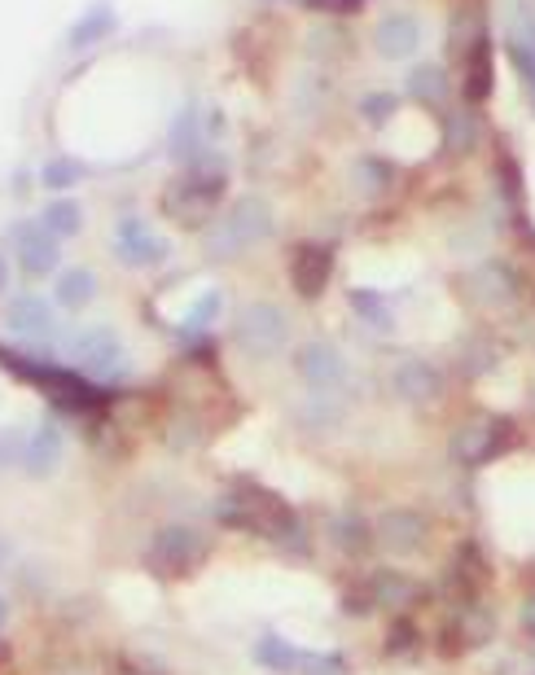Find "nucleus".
Masks as SVG:
<instances>
[{"mask_svg": "<svg viewBox=\"0 0 535 675\" xmlns=\"http://www.w3.org/2000/svg\"><path fill=\"white\" fill-rule=\"evenodd\" d=\"M4 618H9V605H4V597H0V623H4Z\"/></svg>", "mask_w": 535, "mask_h": 675, "instance_id": "43", "label": "nucleus"}, {"mask_svg": "<svg viewBox=\"0 0 535 675\" xmlns=\"http://www.w3.org/2000/svg\"><path fill=\"white\" fill-rule=\"evenodd\" d=\"M232 338L246 356H277L290 347V316L277 307V302L259 299V302H246L237 311V325H232Z\"/></svg>", "mask_w": 535, "mask_h": 675, "instance_id": "4", "label": "nucleus"}, {"mask_svg": "<svg viewBox=\"0 0 535 675\" xmlns=\"http://www.w3.org/2000/svg\"><path fill=\"white\" fill-rule=\"evenodd\" d=\"M374 49L386 62H404L422 49V22L413 13H386L383 22L374 27Z\"/></svg>", "mask_w": 535, "mask_h": 675, "instance_id": "12", "label": "nucleus"}, {"mask_svg": "<svg viewBox=\"0 0 535 675\" xmlns=\"http://www.w3.org/2000/svg\"><path fill=\"white\" fill-rule=\"evenodd\" d=\"M457 627H460V645H469V649L487 645V641H492V632H496L492 609H483V605H469V609L457 618Z\"/></svg>", "mask_w": 535, "mask_h": 675, "instance_id": "30", "label": "nucleus"}, {"mask_svg": "<svg viewBox=\"0 0 535 675\" xmlns=\"http://www.w3.org/2000/svg\"><path fill=\"white\" fill-rule=\"evenodd\" d=\"M304 9L311 13H329V18H351L365 9V0H304Z\"/></svg>", "mask_w": 535, "mask_h": 675, "instance_id": "36", "label": "nucleus"}, {"mask_svg": "<svg viewBox=\"0 0 535 675\" xmlns=\"http://www.w3.org/2000/svg\"><path fill=\"white\" fill-rule=\"evenodd\" d=\"M343 672H347L343 654H311V649H307L304 675H343Z\"/></svg>", "mask_w": 535, "mask_h": 675, "instance_id": "35", "label": "nucleus"}, {"mask_svg": "<svg viewBox=\"0 0 535 675\" xmlns=\"http://www.w3.org/2000/svg\"><path fill=\"white\" fill-rule=\"evenodd\" d=\"M88 176V167L76 162V158H53V162H44L40 167V185L44 189H53V193H67L71 185H79Z\"/></svg>", "mask_w": 535, "mask_h": 675, "instance_id": "29", "label": "nucleus"}, {"mask_svg": "<svg viewBox=\"0 0 535 675\" xmlns=\"http://www.w3.org/2000/svg\"><path fill=\"white\" fill-rule=\"evenodd\" d=\"M97 295V272L92 268H67V272H58V286H53V302L58 307H67V311H76L83 302H92Z\"/></svg>", "mask_w": 535, "mask_h": 675, "instance_id": "22", "label": "nucleus"}, {"mask_svg": "<svg viewBox=\"0 0 535 675\" xmlns=\"http://www.w3.org/2000/svg\"><path fill=\"white\" fill-rule=\"evenodd\" d=\"M110 31H115V9H110L106 0H97L92 9H83L76 18V27L67 31V44L79 53V49H92L97 40H106Z\"/></svg>", "mask_w": 535, "mask_h": 675, "instance_id": "20", "label": "nucleus"}, {"mask_svg": "<svg viewBox=\"0 0 535 675\" xmlns=\"http://www.w3.org/2000/svg\"><path fill=\"white\" fill-rule=\"evenodd\" d=\"M22 456H27V439L18 430H0V469H9Z\"/></svg>", "mask_w": 535, "mask_h": 675, "instance_id": "38", "label": "nucleus"}, {"mask_svg": "<svg viewBox=\"0 0 535 675\" xmlns=\"http://www.w3.org/2000/svg\"><path fill=\"white\" fill-rule=\"evenodd\" d=\"M220 307H225V295H220V290H207L202 299H198V302H194V307H189V316H185V325H180V334H185V338H189V334H198L202 325H211V320L220 316Z\"/></svg>", "mask_w": 535, "mask_h": 675, "instance_id": "33", "label": "nucleus"}, {"mask_svg": "<svg viewBox=\"0 0 535 675\" xmlns=\"http://www.w3.org/2000/svg\"><path fill=\"white\" fill-rule=\"evenodd\" d=\"M9 237H13V250H18V268L27 272V277H49L53 268H58V259H62V250H58V237L49 232V228L40 225H13L9 228Z\"/></svg>", "mask_w": 535, "mask_h": 675, "instance_id": "11", "label": "nucleus"}, {"mask_svg": "<svg viewBox=\"0 0 535 675\" xmlns=\"http://www.w3.org/2000/svg\"><path fill=\"white\" fill-rule=\"evenodd\" d=\"M390 386H395V395H399L404 404L422 408V404H430V399L439 395V369H435V365H426V360H417V356H408V360H399V365H395Z\"/></svg>", "mask_w": 535, "mask_h": 675, "instance_id": "14", "label": "nucleus"}, {"mask_svg": "<svg viewBox=\"0 0 535 675\" xmlns=\"http://www.w3.org/2000/svg\"><path fill=\"white\" fill-rule=\"evenodd\" d=\"M295 369H299V377H304L311 390H325V395L347 381L343 351H338L334 343H325V338H311V343H304V347L295 351Z\"/></svg>", "mask_w": 535, "mask_h": 675, "instance_id": "10", "label": "nucleus"}, {"mask_svg": "<svg viewBox=\"0 0 535 675\" xmlns=\"http://www.w3.org/2000/svg\"><path fill=\"white\" fill-rule=\"evenodd\" d=\"M492 365H496V351H483V338H469V347H465V369H469V377H483Z\"/></svg>", "mask_w": 535, "mask_h": 675, "instance_id": "37", "label": "nucleus"}, {"mask_svg": "<svg viewBox=\"0 0 535 675\" xmlns=\"http://www.w3.org/2000/svg\"><path fill=\"white\" fill-rule=\"evenodd\" d=\"M378 539L383 548H395V553H417L426 544V518L413 509H386L378 518Z\"/></svg>", "mask_w": 535, "mask_h": 675, "instance_id": "18", "label": "nucleus"}, {"mask_svg": "<svg viewBox=\"0 0 535 675\" xmlns=\"http://www.w3.org/2000/svg\"><path fill=\"white\" fill-rule=\"evenodd\" d=\"M207 557V544L194 526H162L150 539V553H146V570L162 584H176L185 579L189 570H198Z\"/></svg>", "mask_w": 535, "mask_h": 675, "instance_id": "3", "label": "nucleus"}, {"mask_svg": "<svg viewBox=\"0 0 535 675\" xmlns=\"http://www.w3.org/2000/svg\"><path fill=\"white\" fill-rule=\"evenodd\" d=\"M514 435L518 430H514L509 417H478V421L460 426L457 435H453V456H457L460 465H487L501 451L514 448Z\"/></svg>", "mask_w": 535, "mask_h": 675, "instance_id": "5", "label": "nucleus"}, {"mask_svg": "<svg viewBox=\"0 0 535 675\" xmlns=\"http://www.w3.org/2000/svg\"><path fill=\"white\" fill-rule=\"evenodd\" d=\"M4 562H9V539L0 535V566H4Z\"/></svg>", "mask_w": 535, "mask_h": 675, "instance_id": "42", "label": "nucleus"}, {"mask_svg": "<svg viewBox=\"0 0 535 675\" xmlns=\"http://www.w3.org/2000/svg\"><path fill=\"white\" fill-rule=\"evenodd\" d=\"M460 92L469 106H483L492 92H496V58H492V40L487 31H478V40L469 44L465 53V79H460Z\"/></svg>", "mask_w": 535, "mask_h": 675, "instance_id": "13", "label": "nucleus"}, {"mask_svg": "<svg viewBox=\"0 0 535 675\" xmlns=\"http://www.w3.org/2000/svg\"><path fill=\"white\" fill-rule=\"evenodd\" d=\"M347 299H351V307H356V316H365L374 329H390V307L383 302L378 290H351Z\"/></svg>", "mask_w": 535, "mask_h": 675, "instance_id": "32", "label": "nucleus"}, {"mask_svg": "<svg viewBox=\"0 0 535 675\" xmlns=\"http://www.w3.org/2000/svg\"><path fill=\"white\" fill-rule=\"evenodd\" d=\"M329 539L343 548V553H365L369 548V526L360 514H334L329 518Z\"/></svg>", "mask_w": 535, "mask_h": 675, "instance_id": "27", "label": "nucleus"}, {"mask_svg": "<svg viewBox=\"0 0 535 675\" xmlns=\"http://www.w3.org/2000/svg\"><path fill=\"white\" fill-rule=\"evenodd\" d=\"M4 325L18 338H53V307L40 295H18L4 307Z\"/></svg>", "mask_w": 535, "mask_h": 675, "instance_id": "16", "label": "nucleus"}, {"mask_svg": "<svg viewBox=\"0 0 535 675\" xmlns=\"http://www.w3.org/2000/svg\"><path fill=\"white\" fill-rule=\"evenodd\" d=\"M62 460V435L44 421L31 439H27V456H22V465H27V474H36V478H44L53 465Z\"/></svg>", "mask_w": 535, "mask_h": 675, "instance_id": "21", "label": "nucleus"}, {"mask_svg": "<svg viewBox=\"0 0 535 675\" xmlns=\"http://www.w3.org/2000/svg\"><path fill=\"white\" fill-rule=\"evenodd\" d=\"M4 286H9V259L0 255V295H4Z\"/></svg>", "mask_w": 535, "mask_h": 675, "instance_id": "41", "label": "nucleus"}, {"mask_svg": "<svg viewBox=\"0 0 535 675\" xmlns=\"http://www.w3.org/2000/svg\"><path fill=\"white\" fill-rule=\"evenodd\" d=\"M465 295L474 302H483V307H505V302H518L523 277H518V268H509L501 259H487V264L465 272Z\"/></svg>", "mask_w": 535, "mask_h": 675, "instance_id": "8", "label": "nucleus"}, {"mask_svg": "<svg viewBox=\"0 0 535 675\" xmlns=\"http://www.w3.org/2000/svg\"><path fill=\"white\" fill-rule=\"evenodd\" d=\"M505 58L518 71L535 110V0H509V36H505Z\"/></svg>", "mask_w": 535, "mask_h": 675, "instance_id": "6", "label": "nucleus"}, {"mask_svg": "<svg viewBox=\"0 0 535 675\" xmlns=\"http://www.w3.org/2000/svg\"><path fill=\"white\" fill-rule=\"evenodd\" d=\"M496 185H501V198L514 207V211H523V198H527V185H523V167H518V158L501 146L496 153Z\"/></svg>", "mask_w": 535, "mask_h": 675, "instance_id": "26", "label": "nucleus"}, {"mask_svg": "<svg viewBox=\"0 0 535 675\" xmlns=\"http://www.w3.org/2000/svg\"><path fill=\"white\" fill-rule=\"evenodd\" d=\"M329 277H334V250L320 246V241H304L290 250V286L295 295L307 302H316L329 290Z\"/></svg>", "mask_w": 535, "mask_h": 675, "instance_id": "9", "label": "nucleus"}, {"mask_svg": "<svg viewBox=\"0 0 535 675\" xmlns=\"http://www.w3.org/2000/svg\"><path fill=\"white\" fill-rule=\"evenodd\" d=\"M110 246H115V255H119L123 264H132V268H153V264H162V259L171 255L167 237H158L141 216H123V220L115 225Z\"/></svg>", "mask_w": 535, "mask_h": 675, "instance_id": "7", "label": "nucleus"}, {"mask_svg": "<svg viewBox=\"0 0 535 675\" xmlns=\"http://www.w3.org/2000/svg\"><path fill=\"white\" fill-rule=\"evenodd\" d=\"M216 518L232 530H246V535H264L281 548H299L307 553V535H304V518L268 487L259 483H232L229 492L220 496L216 505Z\"/></svg>", "mask_w": 535, "mask_h": 675, "instance_id": "1", "label": "nucleus"}, {"mask_svg": "<svg viewBox=\"0 0 535 675\" xmlns=\"http://www.w3.org/2000/svg\"><path fill=\"white\" fill-rule=\"evenodd\" d=\"M202 141H207V128H202V115H198V101H185L171 119V132H167V153L176 162H194L202 153Z\"/></svg>", "mask_w": 535, "mask_h": 675, "instance_id": "17", "label": "nucleus"}, {"mask_svg": "<svg viewBox=\"0 0 535 675\" xmlns=\"http://www.w3.org/2000/svg\"><path fill=\"white\" fill-rule=\"evenodd\" d=\"M304 658H307V649L281 641V636H273V632L255 645V663L268 667V672H304Z\"/></svg>", "mask_w": 535, "mask_h": 675, "instance_id": "23", "label": "nucleus"}, {"mask_svg": "<svg viewBox=\"0 0 535 675\" xmlns=\"http://www.w3.org/2000/svg\"><path fill=\"white\" fill-rule=\"evenodd\" d=\"M351 176H356V185H360L365 193H383L395 171H390V162H386V158L369 153V158H356V171H351Z\"/></svg>", "mask_w": 535, "mask_h": 675, "instance_id": "31", "label": "nucleus"}, {"mask_svg": "<svg viewBox=\"0 0 535 675\" xmlns=\"http://www.w3.org/2000/svg\"><path fill=\"white\" fill-rule=\"evenodd\" d=\"M40 225L49 228L58 241H71L79 228H83V211H79L76 198H53V202L40 211Z\"/></svg>", "mask_w": 535, "mask_h": 675, "instance_id": "25", "label": "nucleus"}, {"mask_svg": "<svg viewBox=\"0 0 535 675\" xmlns=\"http://www.w3.org/2000/svg\"><path fill=\"white\" fill-rule=\"evenodd\" d=\"M71 356L83 369H92V374H115V365H119V334L106 329V325L83 329V334L71 338Z\"/></svg>", "mask_w": 535, "mask_h": 675, "instance_id": "15", "label": "nucleus"}, {"mask_svg": "<svg viewBox=\"0 0 535 675\" xmlns=\"http://www.w3.org/2000/svg\"><path fill=\"white\" fill-rule=\"evenodd\" d=\"M413 641H417L413 623H408V618H399V623L390 627V641H386V649H390V654H399V649H413Z\"/></svg>", "mask_w": 535, "mask_h": 675, "instance_id": "39", "label": "nucleus"}, {"mask_svg": "<svg viewBox=\"0 0 535 675\" xmlns=\"http://www.w3.org/2000/svg\"><path fill=\"white\" fill-rule=\"evenodd\" d=\"M523 632L535 636V597H527V605H523Z\"/></svg>", "mask_w": 535, "mask_h": 675, "instance_id": "40", "label": "nucleus"}, {"mask_svg": "<svg viewBox=\"0 0 535 675\" xmlns=\"http://www.w3.org/2000/svg\"><path fill=\"white\" fill-rule=\"evenodd\" d=\"M273 228H277L273 202L259 198V193H246V198H237L229 211H225V220L211 228L207 255H211V259H237V255H246L250 246H259L264 237H273Z\"/></svg>", "mask_w": 535, "mask_h": 675, "instance_id": "2", "label": "nucleus"}, {"mask_svg": "<svg viewBox=\"0 0 535 675\" xmlns=\"http://www.w3.org/2000/svg\"><path fill=\"white\" fill-rule=\"evenodd\" d=\"M128 675H146V672H128Z\"/></svg>", "mask_w": 535, "mask_h": 675, "instance_id": "44", "label": "nucleus"}, {"mask_svg": "<svg viewBox=\"0 0 535 675\" xmlns=\"http://www.w3.org/2000/svg\"><path fill=\"white\" fill-rule=\"evenodd\" d=\"M395 110H399V92H365V97H360V115H365L374 128H383Z\"/></svg>", "mask_w": 535, "mask_h": 675, "instance_id": "34", "label": "nucleus"}, {"mask_svg": "<svg viewBox=\"0 0 535 675\" xmlns=\"http://www.w3.org/2000/svg\"><path fill=\"white\" fill-rule=\"evenodd\" d=\"M404 92H408L413 101H422V106H444L448 92H453V79H448V71H444L439 62H422V67L408 71Z\"/></svg>", "mask_w": 535, "mask_h": 675, "instance_id": "19", "label": "nucleus"}, {"mask_svg": "<svg viewBox=\"0 0 535 675\" xmlns=\"http://www.w3.org/2000/svg\"><path fill=\"white\" fill-rule=\"evenodd\" d=\"M417 597V584L408 575H395V570H378L369 579V600L383 605V609H404L408 600Z\"/></svg>", "mask_w": 535, "mask_h": 675, "instance_id": "24", "label": "nucleus"}, {"mask_svg": "<svg viewBox=\"0 0 535 675\" xmlns=\"http://www.w3.org/2000/svg\"><path fill=\"white\" fill-rule=\"evenodd\" d=\"M478 146V119L469 110H453L444 119V150L448 153H469Z\"/></svg>", "mask_w": 535, "mask_h": 675, "instance_id": "28", "label": "nucleus"}]
</instances>
